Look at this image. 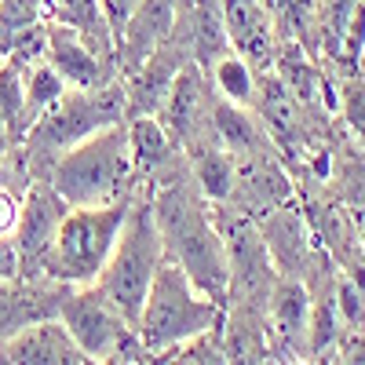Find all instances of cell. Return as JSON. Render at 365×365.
<instances>
[{"label": "cell", "instance_id": "cell-31", "mask_svg": "<svg viewBox=\"0 0 365 365\" xmlns=\"http://www.w3.org/2000/svg\"><path fill=\"white\" fill-rule=\"evenodd\" d=\"M0 365H4V358H0Z\"/></svg>", "mask_w": 365, "mask_h": 365}, {"label": "cell", "instance_id": "cell-9", "mask_svg": "<svg viewBox=\"0 0 365 365\" xmlns=\"http://www.w3.org/2000/svg\"><path fill=\"white\" fill-rule=\"evenodd\" d=\"M70 285H58L51 278H0V347L19 332L58 318Z\"/></svg>", "mask_w": 365, "mask_h": 365}, {"label": "cell", "instance_id": "cell-13", "mask_svg": "<svg viewBox=\"0 0 365 365\" xmlns=\"http://www.w3.org/2000/svg\"><path fill=\"white\" fill-rule=\"evenodd\" d=\"M0 358H4V365H96L58 318L19 332L15 340L0 347Z\"/></svg>", "mask_w": 365, "mask_h": 365}, {"label": "cell", "instance_id": "cell-5", "mask_svg": "<svg viewBox=\"0 0 365 365\" xmlns=\"http://www.w3.org/2000/svg\"><path fill=\"white\" fill-rule=\"evenodd\" d=\"M128 212H132V201L99 205V208H70L48 249L44 278L70 289L96 285L120 230L128 223Z\"/></svg>", "mask_w": 365, "mask_h": 365}, {"label": "cell", "instance_id": "cell-20", "mask_svg": "<svg viewBox=\"0 0 365 365\" xmlns=\"http://www.w3.org/2000/svg\"><path fill=\"white\" fill-rule=\"evenodd\" d=\"M0 128H8L19 146L29 135V117H26V66L11 63V58L0 63Z\"/></svg>", "mask_w": 365, "mask_h": 365}, {"label": "cell", "instance_id": "cell-8", "mask_svg": "<svg viewBox=\"0 0 365 365\" xmlns=\"http://www.w3.org/2000/svg\"><path fill=\"white\" fill-rule=\"evenodd\" d=\"M70 205L51 190L48 179H34L22 197L19 223H15V256H19V278H44V259L55 241V230L63 223Z\"/></svg>", "mask_w": 365, "mask_h": 365}, {"label": "cell", "instance_id": "cell-17", "mask_svg": "<svg viewBox=\"0 0 365 365\" xmlns=\"http://www.w3.org/2000/svg\"><path fill=\"white\" fill-rule=\"evenodd\" d=\"M212 132H216L220 146L234 158H252V154H263V125L249 113V106H237V103H227L220 99L212 106Z\"/></svg>", "mask_w": 365, "mask_h": 365}, {"label": "cell", "instance_id": "cell-1", "mask_svg": "<svg viewBox=\"0 0 365 365\" xmlns=\"http://www.w3.org/2000/svg\"><path fill=\"white\" fill-rule=\"evenodd\" d=\"M154 201V216L165 241V259L182 267V274L216 303H227L230 296V256L223 245V234L212 227L208 212L194 187L187 182H165Z\"/></svg>", "mask_w": 365, "mask_h": 365}, {"label": "cell", "instance_id": "cell-14", "mask_svg": "<svg viewBox=\"0 0 365 365\" xmlns=\"http://www.w3.org/2000/svg\"><path fill=\"white\" fill-rule=\"evenodd\" d=\"M205 117L212 120V103H208V88L201 81V70L197 63L182 66L168 88V99L158 113V120L165 125V132L172 135L175 146L182 143H194L197 132L205 128Z\"/></svg>", "mask_w": 365, "mask_h": 365}, {"label": "cell", "instance_id": "cell-2", "mask_svg": "<svg viewBox=\"0 0 365 365\" xmlns=\"http://www.w3.org/2000/svg\"><path fill=\"white\" fill-rule=\"evenodd\" d=\"M44 179L70 208H99V205L132 201L135 161L128 146V125L120 120V125L103 128L99 135L66 150L48 168Z\"/></svg>", "mask_w": 365, "mask_h": 365}, {"label": "cell", "instance_id": "cell-21", "mask_svg": "<svg viewBox=\"0 0 365 365\" xmlns=\"http://www.w3.org/2000/svg\"><path fill=\"white\" fill-rule=\"evenodd\" d=\"M212 84H216L220 99L237 103V106H252V103H256L259 73H256V66H249L241 55L227 51L223 58H216V63H212Z\"/></svg>", "mask_w": 365, "mask_h": 365}, {"label": "cell", "instance_id": "cell-27", "mask_svg": "<svg viewBox=\"0 0 365 365\" xmlns=\"http://www.w3.org/2000/svg\"><path fill=\"white\" fill-rule=\"evenodd\" d=\"M99 8H103V19H106V26H110V34H113V44H117V37L125 34V26H128V19L135 15V8H139V0H99Z\"/></svg>", "mask_w": 365, "mask_h": 365}, {"label": "cell", "instance_id": "cell-6", "mask_svg": "<svg viewBox=\"0 0 365 365\" xmlns=\"http://www.w3.org/2000/svg\"><path fill=\"white\" fill-rule=\"evenodd\" d=\"M161 263H165V241H161V227H158V216H154V201L150 197L132 201L128 223L120 230L96 289L135 325Z\"/></svg>", "mask_w": 365, "mask_h": 365}, {"label": "cell", "instance_id": "cell-26", "mask_svg": "<svg viewBox=\"0 0 365 365\" xmlns=\"http://www.w3.org/2000/svg\"><path fill=\"white\" fill-rule=\"evenodd\" d=\"M336 314L347 329H361L365 325V285H358L351 274L336 282Z\"/></svg>", "mask_w": 365, "mask_h": 365}, {"label": "cell", "instance_id": "cell-29", "mask_svg": "<svg viewBox=\"0 0 365 365\" xmlns=\"http://www.w3.org/2000/svg\"><path fill=\"white\" fill-rule=\"evenodd\" d=\"M15 146H19V143L11 139V132H8V128H0V154H8V150H15Z\"/></svg>", "mask_w": 365, "mask_h": 365}, {"label": "cell", "instance_id": "cell-28", "mask_svg": "<svg viewBox=\"0 0 365 365\" xmlns=\"http://www.w3.org/2000/svg\"><path fill=\"white\" fill-rule=\"evenodd\" d=\"M340 365H365V336H354V340H347Z\"/></svg>", "mask_w": 365, "mask_h": 365}, {"label": "cell", "instance_id": "cell-22", "mask_svg": "<svg viewBox=\"0 0 365 365\" xmlns=\"http://www.w3.org/2000/svg\"><path fill=\"white\" fill-rule=\"evenodd\" d=\"M66 81L58 77L48 63H37V66H26V117H29V128L66 96Z\"/></svg>", "mask_w": 365, "mask_h": 365}, {"label": "cell", "instance_id": "cell-25", "mask_svg": "<svg viewBox=\"0 0 365 365\" xmlns=\"http://www.w3.org/2000/svg\"><path fill=\"white\" fill-rule=\"evenodd\" d=\"M340 113L347 128L354 132V139L365 146V73H351L340 84Z\"/></svg>", "mask_w": 365, "mask_h": 365}, {"label": "cell", "instance_id": "cell-23", "mask_svg": "<svg viewBox=\"0 0 365 365\" xmlns=\"http://www.w3.org/2000/svg\"><path fill=\"white\" fill-rule=\"evenodd\" d=\"M48 22V11H44V0H0V58H4L8 44L26 34V29H34Z\"/></svg>", "mask_w": 365, "mask_h": 365}, {"label": "cell", "instance_id": "cell-11", "mask_svg": "<svg viewBox=\"0 0 365 365\" xmlns=\"http://www.w3.org/2000/svg\"><path fill=\"white\" fill-rule=\"evenodd\" d=\"M223 8V26L230 51L241 55L249 66H267L274 63V55L282 48V34L274 22L270 8L263 0H220Z\"/></svg>", "mask_w": 365, "mask_h": 365}, {"label": "cell", "instance_id": "cell-24", "mask_svg": "<svg viewBox=\"0 0 365 365\" xmlns=\"http://www.w3.org/2000/svg\"><path fill=\"white\" fill-rule=\"evenodd\" d=\"M161 361H165V365H230L223 344L216 340V332H208V336H197V340H190V344H182V347L172 351V354H161Z\"/></svg>", "mask_w": 365, "mask_h": 365}, {"label": "cell", "instance_id": "cell-30", "mask_svg": "<svg viewBox=\"0 0 365 365\" xmlns=\"http://www.w3.org/2000/svg\"><path fill=\"white\" fill-rule=\"evenodd\" d=\"M358 234H361V245H365V212L358 216Z\"/></svg>", "mask_w": 365, "mask_h": 365}, {"label": "cell", "instance_id": "cell-4", "mask_svg": "<svg viewBox=\"0 0 365 365\" xmlns=\"http://www.w3.org/2000/svg\"><path fill=\"white\" fill-rule=\"evenodd\" d=\"M223 307L227 303L208 299L187 274H182V267L165 259L154 285H150V292H146L143 314L135 322L139 344H143L146 354H158V358L172 354L182 344L223 329V318H227Z\"/></svg>", "mask_w": 365, "mask_h": 365}, {"label": "cell", "instance_id": "cell-10", "mask_svg": "<svg viewBox=\"0 0 365 365\" xmlns=\"http://www.w3.org/2000/svg\"><path fill=\"white\" fill-rule=\"evenodd\" d=\"M187 8V0H139L135 15L128 19L125 34L117 37V58L113 66H120L128 77L143 70L175 34L179 15Z\"/></svg>", "mask_w": 365, "mask_h": 365}, {"label": "cell", "instance_id": "cell-15", "mask_svg": "<svg viewBox=\"0 0 365 365\" xmlns=\"http://www.w3.org/2000/svg\"><path fill=\"white\" fill-rule=\"evenodd\" d=\"M311 296L299 282L285 278L270 289V303H267V325L270 336L278 344V351L292 354V361H299V351H307V329H311Z\"/></svg>", "mask_w": 365, "mask_h": 365}, {"label": "cell", "instance_id": "cell-12", "mask_svg": "<svg viewBox=\"0 0 365 365\" xmlns=\"http://www.w3.org/2000/svg\"><path fill=\"white\" fill-rule=\"evenodd\" d=\"M44 63L66 81V88H77V91H88V88H103L113 81V66L99 51H91V44H84L81 34L73 29L58 26V22H48V55Z\"/></svg>", "mask_w": 365, "mask_h": 365}, {"label": "cell", "instance_id": "cell-7", "mask_svg": "<svg viewBox=\"0 0 365 365\" xmlns=\"http://www.w3.org/2000/svg\"><path fill=\"white\" fill-rule=\"evenodd\" d=\"M58 322L70 329L77 347L96 365H110V361L125 358L132 351H143L135 325L120 314L96 285L70 289L63 311H58Z\"/></svg>", "mask_w": 365, "mask_h": 365}, {"label": "cell", "instance_id": "cell-18", "mask_svg": "<svg viewBox=\"0 0 365 365\" xmlns=\"http://www.w3.org/2000/svg\"><path fill=\"white\" fill-rule=\"evenodd\" d=\"M128 146H132L135 175H150V179L161 175L175 154V143L158 117H132L128 120Z\"/></svg>", "mask_w": 365, "mask_h": 365}, {"label": "cell", "instance_id": "cell-3", "mask_svg": "<svg viewBox=\"0 0 365 365\" xmlns=\"http://www.w3.org/2000/svg\"><path fill=\"white\" fill-rule=\"evenodd\" d=\"M128 117V91L125 84H103L77 91L70 88L34 128L22 139V158L34 172V179H44L48 168L66 154V150L81 146L84 139L99 135L103 128H113Z\"/></svg>", "mask_w": 365, "mask_h": 365}, {"label": "cell", "instance_id": "cell-16", "mask_svg": "<svg viewBox=\"0 0 365 365\" xmlns=\"http://www.w3.org/2000/svg\"><path fill=\"white\" fill-rule=\"evenodd\" d=\"M44 11H48V22H58V26L73 29V34H81L84 44H91V51H99L113 66L117 44H113V34L103 19L99 0H44Z\"/></svg>", "mask_w": 365, "mask_h": 365}, {"label": "cell", "instance_id": "cell-19", "mask_svg": "<svg viewBox=\"0 0 365 365\" xmlns=\"http://www.w3.org/2000/svg\"><path fill=\"white\" fill-rule=\"evenodd\" d=\"M194 182L208 201H227L237 190V158L223 146H205L194 161Z\"/></svg>", "mask_w": 365, "mask_h": 365}]
</instances>
